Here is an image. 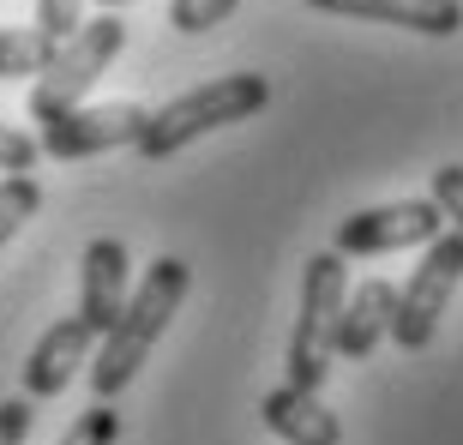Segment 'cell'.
Here are the masks:
<instances>
[{
	"label": "cell",
	"mask_w": 463,
	"mask_h": 445,
	"mask_svg": "<svg viewBox=\"0 0 463 445\" xmlns=\"http://www.w3.org/2000/svg\"><path fill=\"white\" fill-rule=\"evenodd\" d=\"M392 319H397L392 277H367L361 289H349L344 313H337V361H367L379 343L392 337Z\"/></svg>",
	"instance_id": "cell-11"
},
{
	"label": "cell",
	"mask_w": 463,
	"mask_h": 445,
	"mask_svg": "<svg viewBox=\"0 0 463 445\" xmlns=\"http://www.w3.org/2000/svg\"><path fill=\"white\" fill-rule=\"evenodd\" d=\"M31 217H43V187H36L31 175H6V181H0V247H6Z\"/></svg>",
	"instance_id": "cell-14"
},
{
	"label": "cell",
	"mask_w": 463,
	"mask_h": 445,
	"mask_svg": "<svg viewBox=\"0 0 463 445\" xmlns=\"http://www.w3.org/2000/svg\"><path fill=\"white\" fill-rule=\"evenodd\" d=\"M313 13L355 18V24H397L415 36H458L463 0H307Z\"/></svg>",
	"instance_id": "cell-10"
},
{
	"label": "cell",
	"mask_w": 463,
	"mask_h": 445,
	"mask_svg": "<svg viewBox=\"0 0 463 445\" xmlns=\"http://www.w3.org/2000/svg\"><path fill=\"white\" fill-rule=\"evenodd\" d=\"M187 289H193V265H187V259L163 253V259L145 265V277H138V289L127 295L120 319L103 331V349L90 355V392L103 397V403H109V397H120L138 379V367H145L151 349H156V337H163L169 319L181 313Z\"/></svg>",
	"instance_id": "cell-1"
},
{
	"label": "cell",
	"mask_w": 463,
	"mask_h": 445,
	"mask_svg": "<svg viewBox=\"0 0 463 445\" xmlns=\"http://www.w3.org/2000/svg\"><path fill=\"white\" fill-rule=\"evenodd\" d=\"M265 103H271V79L265 72H223L211 85H193L187 97L151 109L145 133H138V156L163 163V156L187 151L193 138H211V133H223V127H235V120H253Z\"/></svg>",
	"instance_id": "cell-2"
},
{
	"label": "cell",
	"mask_w": 463,
	"mask_h": 445,
	"mask_svg": "<svg viewBox=\"0 0 463 445\" xmlns=\"http://www.w3.org/2000/svg\"><path fill=\"white\" fill-rule=\"evenodd\" d=\"M433 205L446 211V229L463 235V163H446V169H433Z\"/></svg>",
	"instance_id": "cell-18"
},
{
	"label": "cell",
	"mask_w": 463,
	"mask_h": 445,
	"mask_svg": "<svg viewBox=\"0 0 463 445\" xmlns=\"http://www.w3.org/2000/svg\"><path fill=\"white\" fill-rule=\"evenodd\" d=\"M349 295V271L344 253H313L307 271H301V313H295L289 331V361H283V385H301V392H319L337 361V313H344Z\"/></svg>",
	"instance_id": "cell-3"
},
{
	"label": "cell",
	"mask_w": 463,
	"mask_h": 445,
	"mask_svg": "<svg viewBox=\"0 0 463 445\" xmlns=\"http://www.w3.org/2000/svg\"><path fill=\"white\" fill-rule=\"evenodd\" d=\"M115 433H120V415L109 410V403H97V410H85L61 433V445H115Z\"/></svg>",
	"instance_id": "cell-17"
},
{
	"label": "cell",
	"mask_w": 463,
	"mask_h": 445,
	"mask_svg": "<svg viewBox=\"0 0 463 445\" xmlns=\"http://www.w3.org/2000/svg\"><path fill=\"white\" fill-rule=\"evenodd\" d=\"M265 428L283 445H344V421L319 403V392H301V385H277L259 403Z\"/></svg>",
	"instance_id": "cell-12"
},
{
	"label": "cell",
	"mask_w": 463,
	"mask_h": 445,
	"mask_svg": "<svg viewBox=\"0 0 463 445\" xmlns=\"http://www.w3.org/2000/svg\"><path fill=\"white\" fill-rule=\"evenodd\" d=\"M54 54V36L31 31H0V79H36Z\"/></svg>",
	"instance_id": "cell-13"
},
{
	"label": "cell",
	"mask_w": 463,
	"mask_h": 445,
	"mask_svg": "<svg viewBox=\"0 0 463 445\" xmlns=\"http://www.w3.org/2000/svg\"><path fill=\"white\" fill-rule=\"evenodd\" d=\"M97 6H127V0H97Z\"/></svg>",
	"instance_id": "cell-21"
},
{
	"label": "cell",
	"mask_w": 463,
	"mask_h": 445,
	"mask_svg": "<svg viewBox=\"0 0 463 445\" xmlns=\"http://www.w3.org/2000/svg\"><path fill=\"white\" fill-rule=\"evenodd\" d=\"M120 49H127V24H120L115 13L85 18L67 43H54L49 67L36 72L31 103H24V109H31V120H54V115H67V109H79L90 97V85L115 67Z\"/></svg>",
	"instance_id": "cell-4"
},
{
	"label": "cell",
	"mask_w": 463,
	"mask_h": 445,
	"mask_svg": "<svg viewBox=\"0 0 463 445\" xmlns=\"http://www.w3.org/2000/svg\"><path fill=\"white\" fill-rule=\"evenodd\" d=\"M151 109L145 103H79L67 115L43 120V156L54 163H85V156H103V151H120V145H138Z\"/></svg>",
	"instance_id": "cell-6"
},
{
	"label": "cell",
	"mask_w": 463,
	"mask_h": 445,
	"mask_svg": "<svg viewBox=\"0 0 463 445\" xmlns=\"http://www.w3.org/2000/svg\"><path fill=\"white\" fill-rule=\"evenodd\" d=\"M458 283H463V235L458 229H439L421 247V265L410 271V283L397 289V319H392L397 349H410V355L428 349L439 319H446V308H451V295H458Z\"/></svg>",
	"instance_id": "cell-5"
},
{
	"label": "cell",
	"mask_w": 463,
	"mask_h": 445,
	"mask_svg": "<svg viewBox=\"0 0 463 445\" xmlns=\"http://www.w3.org/2000/svg\"><path fill=\"white\" fill-rule=\"evenodd\" d=\"M36 156H43V145H36L31 133H18V127L0 120V175H31Z\"/></svg>",
	"instance_id": "cell-19"
},
{
	"label": "cell",
	"mask_w": 463,
	"mask_h": 445,
	"mask_svg": "<svg viewBox=\"0 0 463 445\" xmlns=\"http://www.w3.org/2000/svg\"><path fill=\"white\" fill-rule=\"evenodd\" d=\"M127 295H133V271H127V247L115 235L90 241L85 259H79V319H85L97 337L120 319L127 308Z\"/></svg>",
	"instance_id": "cell-8"
},
{
	"label": "cell",
	"mask_w": 463,
	"mask_h": 445,
	"mask_svg": "<svg viewBox=\"0 0 463 445\" xmlns=\"http://www.w3.org/2000/svg\"><path fill=\"white\" fill-rule=\"evenodd\" d=\"M90 343H103L97 331L72 313V319H54L43 337H36L31 361H24V397H61L79 379V367L90 361Z\"/></svg>",
	"instance_id": "cell-9"
},
{
	"label": "cell",
	"mask_w": 463,
	"mask_h": 445,
	"mask_svg": "<svg viewBox=\"0 0 463 445\" xmlns=\"http://www.w3.org/2000/svg\"><path fill=\"white\" fill-rule=\"evenodd\" d=\"M85 6L90 0H36V31L54 36V43H67V36L85 24Z\"/></svg>",
	"instance_id": "cell-16"
},
{
	"label": "cell",
	"mask_w": 463,
	"mask_h": 445,
	"mask_svg": "<svg viewBox=\"0 0 463 445\" xmlns=\"http://www.w3.org/2000/svg\"><path fill=\"white\" fill-rule=\"evenodd\" d=\"M446 229V211L433 199H397V205H367L355 217H344L337 229V253L344 259H379L403 253V247H428Z\"/></svg>",
	"instance_id": "cell-7"
},
{
	"label": "cell",
	"mask_w": 463,
	"mask_h": 445,
	"mask_svg": "<svg viewBox=\"0 0 463 445\" xmlns=\"http://www.w3.org/2000/svg\"><path fill=\"white\" fill-rule=\"evenodd\" d=\"M31 403H24V397H6V403H0V445H24L31 440Z\"/></svg>",
	"instance_id": "cell-20"
},
{
	"label": "cell",
	"mask_w": 463,
	"mask_h": 445,
	"mask_svg": "<svg viewBox=\"0 0 463 445\" xmlns=\"http://www.w3.org/2000/svg\"><path fill=\"white\" fill-rule=\"evenodd\" d=\"M235 6H241V0H175V6H169V24L181 36H199V31H217Z\"/></svg>",
	"instance_id": "cell-15"
}]
</instances>
